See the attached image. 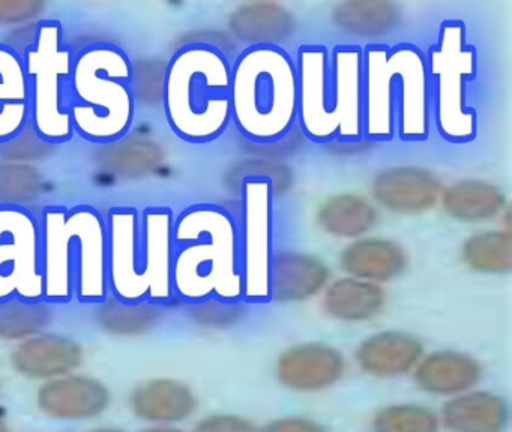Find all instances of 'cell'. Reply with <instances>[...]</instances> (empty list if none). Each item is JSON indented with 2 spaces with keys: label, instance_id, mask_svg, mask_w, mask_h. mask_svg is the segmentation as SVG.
I'll list each match as a JSON object with an SVG mask.
<instances>
[{
  "label": "cell",
  "instance_id": "6da1fadb",
  "mask_svg": "<svg viewBox=\"0 0 512 432\" xmlns=\"http://www.w3.org/2000/svg\"><path fill=\"white\" fill-rule=\"evenodd\" d=\"M44 300L103 302L107 281V224L95 207L47 206L40 216Z\"/></svg>",
  "mask_w": 512,
  "mask_h": 432
},
{
  "label": "cell",
  "instance_id": "7a4b0ae2",
  "mask_svg": "<svg viewBox=\"0 0 512 432\" xmlns=\"http://www.w3.org/2000/svg\"><path fill=\"white\" fill-rule=\"evenodd\" d=\"M106 224L109 293L124 302L166 303L173 293L172 210L116 206Z\"/></svg>",
  "mask_w": 512,
  "mask_h": 432
},
{
  "label": "cell",
  "instance_id": "3957f363",
  "mask_svg": "<svg viewBox=\"0 0 512 432\" xmlns=\"http://www.w3.org/2000/svg\"><path fill=\"white\" fill-rule=\"evenodd\" d=\"M298 123L304 135L320 143L359 140L364 135L362 51L302 47L296 59Z\"/></svg>",
  "mask_w": 512,
  "mask_h": 432
},
{
  "label": "cell",
  "instance_id": "277c9868",
  "mask_svg": "<svg viewBox=\"0 0 512 432\" xmlns=\"http://www.w3.org/2000/svg\"><path fill=\"white\" fill-rule=\"evenodd\" d=\"M364 135L389 140L395 123L401 138L424 140L430 134L427 60L412 45H371L362 51Z\"/></svg>",
  "mask_w": 512,
  "mask_h": 432
},
{
  "label": "cell",
  "instance_id": "5b68a950",
  "mask_svg": "<svg viewBox=\"0 0 512 432\" xmlns=\"http://www.w3.org/2000/svg\"><path fill=\"white\" fill-rule=\"evenodd\" d=\"M229 57L217 48L190 44L167 62L163 107L178 137L208 143L223 134L232 119Z\"/></svg>",
  "mask_w": 512,
  "mask_h": 432
},
{
  "label": "cell",
  "instance_id": "8992f818",
  "mask_svg": "<svg viewBox=\"0 0 512 432\" xmlns=\"http://www.w3.org/2000/svg\"><path fill=\"white\" fill-rule=\"evenodd\" d=\"M230 111L245 140L268 143L298 125L296 63L280 47L242 51L230 74Z\"/></svg>",
  "mask_w": 512,
  "mask_h": 432
},
{
  "label": "cell",
  "instance_id": "52a82bcc",
  "mask_svg": "<svg viewBox=\"0 0 512 432\" xmlns=\"http://www.w3.org/2000/svg\"><path fill=\"white\" fill-rule=\"evenodd\" d=\"M74 134L92 144L128 135L136 114L131 92V59L121 48L97 44L74 59L68 84Z\"/></svg>",
  "mask_w": 512,
  "mask_h": 432
},
{
  "label": "cell",
  "instance_id": "ba28073f",
  "mask_svg": "<svg viewBox=\"0 0 512 432\" xmlns=\"http://www.w3.org/2000/svg\"><path fill=\"white\" fill-rule=\"evenodd\" d=\"M238 228L223 207L197 204L182 212L173 224V290L191 303L220 293L223 278L235 269Z\"/></svg>",
  "mask_w": 512,
  "mask_h": 432
},
{
  "label": "cell",
  "instance_id": "9c48e42d",
  "mask_svg": "<svg viewBox=\"0 0 512 432\" xmlns=\"http://www.w3.org/2000/svg\"><path fill=\"white\" fill-rule=\"evenodd\" d=\"M22 57L31 95L29 122L50 143H68L74 137L68 111V84L76 57L65 42L61 21L41 20L34 44Z\"/></svg>",
  "mask_w": 512,
  "mask_h": 432
},
{
  "label": "cell",
  "instance_id": "30bf717a",
  "mask_svg": "<svg viewBox=\"0 0 512 432\" xmlns=\"http://www.w3.org/2000/svg\"><path fill=\"white\" fill-rule=\"evenodd\" d=\"M427 71L436 81V122L452 143L473 140L478 117L466 104V84L476 75V53L460 21H446L428 54Z\"/></svg>",
  "mask_w": 512,
  "mask_h": 432
},
{
  "label": "cell",
  "instance_id": "8fae6325",
  "mask_svg": "<svg viewBox=\"0 0 512 432\" xmlns=\"http://www.w3.org/2000/svg\"><path fill=\"white\" fill-rule=\"evenodd\" d=\"M44 300L40 222L25 207H0V302Z\"/></svg>",
  "mask_w": 512,
  "mask_h": 432
},
{
  "label": "cell",
  "instance_id": "7c38bea8",
  "mask_svg": "<svg viewBox=\"0 0 512 432\" xmlns=\"http://www.w3.org/2000/svg\"><path fill=\"white\" fill-rule=\"evenodd\" d=\"M245 266L262 281L268 294L272 260V201L274 189L266 177H245L239 185Z\"/></svg>",
  "mask_w": 512,
  "mask_h": 432
},
{
  "label": "cell",
  "instance_id": "4fadbf2b",
  "mask_svg": "<svg viewBox=\"0 0 512 432\" xmlns=\"http://www.w3.org/2000/svg\"><path fill=\"white\" fill-rule=\"evenodd\" d=\"M346 374V357L325 342H302L284 350L277 360L281 386L295 392L331 389Z\"/></svg>",
  "mask_w": 512,
  "mask_h": 432
},
{
  "label": "cell",
  "instance_id": "5bb4252c",
  "mask_svg": "<svg viewBox=\"0 0 512 432\" xmlns=\"http://www.w3.org/2000/svg\"><path fill=\"white\" fill-rule=\"evenodd\" d=\"M443 186L427 168L401 165L376 174L371 195L383 209L398 215H418L439 204Z\"/></svg>",
  "mask_w": 512,
  "mask_h": 432
},
{
  "label": "cell",
  "instance_id": "9a60e30c",
  "mask_svg": "<svg viewBox=\"0 0 512 432\" xmlns=\"http://www.w3.org/2000/svg\"><path fill=\"white\" fill-rule=\"evenodd\" d=\"M110 402L112 393L103 381L76 372L46 381L37 393L41 413L59 420L94 419Z\"/></svg>",
  "mask_w": 512,
  "mask_h": 432
},
{
  "label": "cell",
  "instance_id": "2e32d148",
  "mask_svg": "<svg viewBox=\"0 0 512 432\" xmlns=\"http://www.w3.org/2000/svg\"><path fill=\"white\" fill-rule=\"evenodd\" d=\"M10 359L23 377L49 381L77 371L85 359V351L73 338L43 332L19 342Z\"/></svg>",
  "mask_w": 512,
  "mask_h": 432
},
{
  "label": "cell",
  "instance_id": "e0dca14e",
  "mask_svg": "<svg viewBox=\"0 0 512 432\" xmlns=\"http://www.w3.org/2000/svg\"><path fill=\"white\" fill-rule=\"evenodd\" d=\"M331 270L307 252L280 251L272 255L268 297L275 302H305L328 285Z\"/></svg>",
  "mask_w": 512,
  "mask_h": 432
},
{
  "label": "cell",
  "instance_id": "ac0fdd59",
  "mask_svg": "<svg viewBox=\"0 0 512 432\" xmlns=\"http://www.w3.org/2000/svg\"><path fill=\"white\" fill-rule=\"evenodd\" d=\"M424 356V344L415 335L383 330L368 336L356 350V362L367 375L394 378L409 374Z\"/></svg>",
  "mask_w": 512,
  "mask_h": 432
},
{
  "label": "cell",
  "instance_id": "d6986e66",
  "mask_svg": "<svg viewBox=\"0 0 512 432\" xmlns=\"http://www.w3.org/2000/svg\"><path fill=\"white\" fill-rule=\"evenodd\" d=\"M196 393L184 381L175 378H151L143 381L130 395L134 416L154 425L184 422L196 413Z\"/></svg>",
  "mask_w": 512,
  "mask_h": 432
},
{
  "label": "cell",
  "instance_id": "ffe728a7",
  "mask_svg": "<svg viewBox=\"0 0 512 432\" xmlns=\"http://www.w3.org/2000/svg\"><path fill=\"white\" fill-rule=\"evenodd\" d=\"M412 372L419 389L449 398L475 389L482 378L479 360L457 350H437L422 356Z\"/></svg>",
  "mask_w": 512,
  "mask_h": 432
},
{
  "label": "cell",
  "instance_id": "44dd1931",
  "mask_svg": "<svg viewBox=\"0 0 512 432\" xmlns=\"http://www.w3.org/2000/svg\"><path fill=\"white\" fill-rule=\"evenodd\" d=\"M230 36L251 47H278L296 29L292 12L277 2L242 3L229 17Z\"/></svg>",
  "mask_w": 512,
  "mask_h": 432
},
{
  "label": "cell",
  "instance_id": "7402d4cb",
  "mask_svg": "<svg viewBox=\"0 0 512 432\" xmlns=\"http://www.w3.org/2000/svg\"><path fill=\"white\" fill-rule=\"evenodd\" d=\"M409 258L397 242L385 237L353 240L340 254V267L352 278L364 281H392L407 269Z\"/></svg>",
  "mask_w": 512,
  "mask_h": 432
},
{
  "label": "cell",
  "instance_id": "603a6c76",
  "mask_svg": "<svg viewBox=\"0 0 512 432\" xmlns=\"http://www.w3.org/2000/svg\"><path fill=\"white\" fill-rule=\"evenodd\" d=\"M509 420L505 399L490 390H467L443 404V423L449 432H503Z\"/></svg>",
  "mask_w": 512,
  "mask_h": 432
},
{
  "label": "cell",
  "instance_id": "cb8c5ba5",
  "mask_svg": "<svg viewBox=\"0 0 512 432\" xmlns=\"http://www.w3.org/2000/svg\"><path fill=\"white\" fill-rule=\"evenodd\" d=\"M31 120V95L23 57L0 44V143L19 134Z\"/></svg>",
  "mask_w": 512,
  "mask_h": 432
},
{
  "label": "cell",
  "instance_id": "d4e9b609",
  "mask_svg": "<svg viewBox=\"0 0 512 432\" xmlns=\"http://www.w3.org/2000/svg\"><path fill=\"white\" fill-rule=\"evenodd\" d=\"M164 150L157 141L128 135L109 143L95 144L92 161L100 170L124 179H142L164 161Z\"/></svg>",
  "mask_w": 512,
  "mask_h": 432
},
{
  "label": "cell",
  "instance_id": "484cf974",
  "mask_svg": "<svg viewBox=\"0 0 512 432\" xmlns=\"http://www.w3.org/2000/svg\"><path fill=\"white\" fill-rule=\"evenodd\" d=\"M322 305L334 320L361 323L382 314L386 293L376 282L346 276L326 285Z\"/></svg>",
  "mask_w": 512,
  "mask_h": 432
},
{
  "label": "cell",
  "instance_id": "4316f807",
  "mask_svg": "<svg viewBox=\"0 0 512 432\" xmlns=\"http://www.w3.org/2000/svg\"><path fill=\"white\" fill-rule=\"evenodd\" d=\"M440 204L449 218L478 224L502 215L506 197L499 186L487 180L463 179L443 188Z\"/></svg>",
  "mask_w": 512,
  "mask_h": 432
},
{
  "label": "cell",
  "instance_id": "83f0119b",
  "mask_svg": "<svg viewBox=\"0 0 512 432\" xmlns=\"http://www.w3.org/2000/svg\"><path fill=\"white\" fill-rule=\"evenodd\" d=\"M379 212L368 198L341 192L326 198L317 210V224L325 233L340 239H361L373 230Z\"/></svg>",
  "mask_w": 512,
  "mask_h": 432
},
{
  "label": "cell",
  "instance_id": "f1b7e54d",
  "mask_svg": "<svg viewBox=\"0 0 512 432\" xmlns=\"http://www.w3.org/2000/svg\"><path fill=\"white\" fill-rule=\"evenodd\" d=\"M163 315L164 308L160 303L149 300L124 302L109 294L95 305L94 321L109 335L134 338L152 332L163 320Z\"/></svg>",
  "mask_w": 512,
  "mask_h": 432
},
{
  "label": "cell",
  "instance_id": "f546056e",
  "mask_svg": "<svg viewBox=\"0 0 512 432\" xmlns=\"http://www.w3.org/2000/svg\"><path fill=\"white\" fill-rule=\"evenodd\" d=\"M332 20L350 35L377 38L400 24L401 9L386 0H347L334 6Z\"/></svg>",
  "mask_w": 512,
  "mask_h": 432
},
{
  "label": "cell",
  "instance_id": "4dcf8cb0",
  "mask_svg": "<svg viewBox=\"0 0 512 432\" xmlns=\"http://www.w3.org/2000/svg\"><path fill=\"white\" fill-rule=\"evenodd\" d=\"M461 257L475 272L506 275L512 270L511 228L472 234L461 246Z\"/></svg>",
  "mask_w": 512,
  "mask_h": 432
},
{
  "label": "cell",
  "instance_id": "1f68e13d",
  "mask_svg": "<svg viewBox=\"0 0 512 432\" xmlns=\"http://www.w3.org/2000/svg\"><path fill=\"white\" fill-rule=\"evenodd\" d=\"M53 320L52 305L46 300L11 297L0 302V339L22 342L40 335Z\"/></svg>",
  "mask_w": 512,
  "mask_h": 432
},
{
  "label": "cell",
  "instance_id": "d6a6232c",
  "mask_svg": "<svg viewBox=\"0 0 512 432\" xmlns=\"http://www.w3.org/2000/svg\"><path fill=\"white\" fill-rule=\"evenodd\" d=\"M46 189L43 174L31 164L0 162V207H25Z\"/></svg>",
  "mask_w": 512,
  "mask_h": 432
},
{
  "label": "cell",
  "instance_id": "836d02e7",
  "mask_svg": "<svg viewBox=\"0 0 512 432\" xmlns=\"http://www.w3.org/2000/svg\"><path fill=\"white\" fill-rule=\"evenodd\" d=\"M374 432H440V417L419 404H392L377 411Z\"/></svg>",
  "mask_w": 512,
  "mask_h": 432
},
{
  "label": "cell",
  "instance_id": "e575fe53",
  "mask_svg": "<svg viewBox=\"0 0 512 432\" xmlns=\"http://www.w3.org/2000/svg\"><path fill=\"white\" fill-rule=\"evenodd\" d=\"M167 62L163 59L131 60V92L134 102L157 107L163 105Z\"/></svg>",
  "mask_w": 512,
  "mask_h": 432
},
{
  "label": "cell",
  "instance_id": "d590c367",
  "mask_svg": "<svg viewBox=\"0 0 512 432\" xmlns=\"http://www.w3.org/2000/svg\"><path fill=\"white\" fill-rule=\"evenodd\" d=\"M266 177L271 180L274 197L289 192L292 188L293 173L286 164L271 159L250 158L236 164L227 174V183L233 191L238 192L239 185L245 177Z\"/></svg>",
  "mask_w": 512,
  "mask_h": 432
},
{
  "label": "cell",
  "instance_id": "8d00e7d4",
  "mask_svg": "<svg viewBox=\"0 0 512 432\" xmlns=\"http://www.w3.org/2000/svg\"><path fill=\"white\" fill-rule=\"evenodd\" d=\"M56 149H58L56 144L41 137L32 123L28 122L19 134L0 143V162L31 164V162L49 158Z\"/></svg>",
  "mask_w": 512,
  "mask_h": 432
},
{
  "label": "cell",
  "instance_id": "74e56055",
  "mask_svg": "<svg viewBox=\"0 0 512 432\" xmlns=\"http://www.w3.org/2000/svg\"><path fill=\"white\" fill-rule=\"evenodd\" d=\"M188 315L199 326L226 329L235 326L241 320L244 306L241 303L227 302L220 297H209L202 302L191 303Z\"/></svg>",
  "mask_w": 512,
  "mask_h": 432
},
{
  "label": "cell",
  "instance_id": "f35d334b",
  "mask_svg": "<svg viewBox=\"0 0 512 432\" xmlns=\"http://www.w3.org/2000/svg\"><path fill=\"white\" fill-rule=\"evenodd\" d=\"M304 143V132L301 131L298 125H295L284 137L278 138V140L268 141V143H253V141L245 140V144H247L245 149L254 158L277 161V159L287 158V156L298 152L304 146Z\"/></svg>",
  "mask_w": 512,
  "mask_h": 432
},
{
  "label": "cell",
  "instance_id": "ab89813d",
  "mask_svg": "<svg viewBox=\"0 0 512 432\" xmlns=\"http://www.w3.org/2000/svg\"><path fill=\"white\" fill-rule=\"evenodd\" d=\"M43 0H0V26L16 27L35 23L46 11Z\"/></svg>",
  "mask_w": 512,
  "mask_h": 432
},
{
  "label": "cell",
  "instance_id": "60d3db41",
  "mask_svg": "<svg viewBox=\"0 0 512 432\" xmlns=\"http://www.w3.org/2000/svg\"><path fill=\"white\" fill-rule=\"evenodd\" d=\"M194 432H260L256 423L238 414H212L197 423Z\"/></svg>",
  "mask_w": 512,
  "mask_h": 432
},
{
  "label": "cell",
  "instance_id": "b9f144b4",
  "mask_svg": "<svg viewBox=\"0 0 512 432\" xmlns=\"http://www.w3.org/2000/svg\"><path fill=\"white\" fill-rule=\"evenodd\" d=\"M260 432H329L325 426L307 417L287 416L271 420Z\"/></svg>",
  "mask_w": 512,
  "mask_h": 432
},
{
  "label": "cell",
  "instance_id": "7bdbcfd3",
  "mask_svg": "<svg viewBox=\"0 0 512 432\" xmlns=\"http://www.w3.org/2000/svg\"><path fill=\"white\" fill-rule=\"evenodd\" d=\"M139 432H185L182 429L172 425H152L149 428L142 429Z\"/></svg>",
  "mask_w": 512,
  "mask_h": 432
},
{
  "label": "cell",
  "instance_id": "ee69618b",
  "mask_svg": "<svg viewBox=\"0 0 512 432\" xmlns=\"http://www.w3.org/2000/svg\"><path fill=\"white\" fill-rule=\"evenodd\" d=\"M89 432H127L121 428H110V426H103V428L91 429Z\"/></svg>",
  "mask_w": 512,
  "mask_h": 432
},
{
  "label": "cell",
  "instance_id": "f6af8a7d",
  "mask_svg": "<svg viewBox=\"0 0 512 432\" xmlns=\"http://www.w3.org/2000/svg\"><path fill=\"white\" fill-rule=\"evenodd\" d=\"M0 432H10V428H8L7 422L2 416H0Z\"/></svg>",
  "mask_w": 512,
  "mask_h": 432
}]
</instances>
